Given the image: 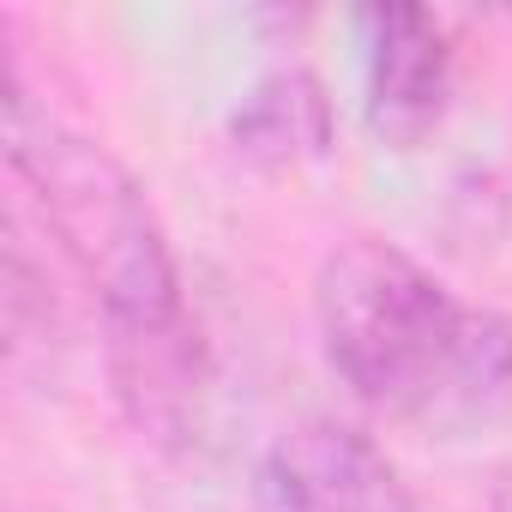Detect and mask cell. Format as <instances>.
<instances>
[{
	"mask_svg": "<svg viewBox=\"0 0 512 512\" xmlns=\"http://www.w3.org/2000/svg\"><path fill=\"white\" fill-rule=\"evenodd\" d=\"M506 19H512V13H506Z\"/></svg>",
	"mask_w": 512,
	"mask_h": 512,
	"instance_id": "obj_7",
	"label": "cell"
},
{
	"mask_svg": "<svg viewBox=\"0 0 512 512\" xmlns=\"http://www.w3.org/2000/svg\"><path fill=\"white\" fill-rule=\"evenodd\" d=\"M488 512H512V458H500V470L488 482Z\"/></svg>",
	"mask_w": 512,
	"mask_h": 512,
	"instance_id": "obj_6",
	"label": "cell"
},
{
	"mask_svg": "<svg viewBox=\"0 0 512 512\" xmlns=\"http://www.w3.org/2000/svg\"><path fill=\"white\" fill-rule=\"evenodd\" d=\"M253 512H416V500L374 434L308 416L266 446Z\"/></svg>",
	"mask_w": 512,
	"mask_h": 512,
	"instance_id": "obj_3",
	"label": "cell"
},
{
	"mask_svg": "<svg viewBox=\"0 0 512 512\" xmlns=\"http://www.w3.org/2000/svg\"><path fill=\"white\" fill-rule=\"evenodd\" d=\"M7 163L43 211L61 260L79 272L103 314V344H133L187 326V296L169 235L139 175L79 127L37 109L13 73L7 85Z\"/></svg>",
	"mask_w": 512,
	"mask_h": 512,
	"instance_id": "obj_2",
	"label": "cell"
},
{
	"mask_svg": "<svg viewBox=\"0 0 512 512\" xmlns=\"http://www.w3.org/2000/svg\"><path fill=\"white\" fill-rule=\"evenodd\" d=\"M338 121H332V97L308 67H278L260 85H247V97L229 109V145L241 163L284 175L302 163L332 157Z\"/></svg>",
	"mask_w": 512,
	"mask_h": 512,
	"instance_id": "obj_5",
	"label": "cell"
},
{
	"mask_svg": "<svg viewBox=\"0 0 512 512\" xmlns=\"http://www.w3.org/2000/svg\"><path fill=\"white\" fill-rule=\"evenodd\" d=\"M368 25V127L410 151L422 145L452 97V37L446 19L428 7H374Z\"/></svg>",
	"mask_w": 512,
	"mask_h": 512,
	"instance_id": "obj_4",
	"label": "cell"
},
{
	"mask_svg": "<svg viewBox=\"0 0 512 512\" xmlns=\"http://www.w3.org/2000/svg\"><path fill=\"white\" fill-rule=\"evenodd\" d=\"M314 326L350 398L422 440H476L512 422V320L464 302L392 241L350 235L326 253Z\"/></svg>",
	"mask_w": 512,
	"mask_h": 512,
	"instance_id": "obj_1",
	"label": "cell"
}]
</instances>
